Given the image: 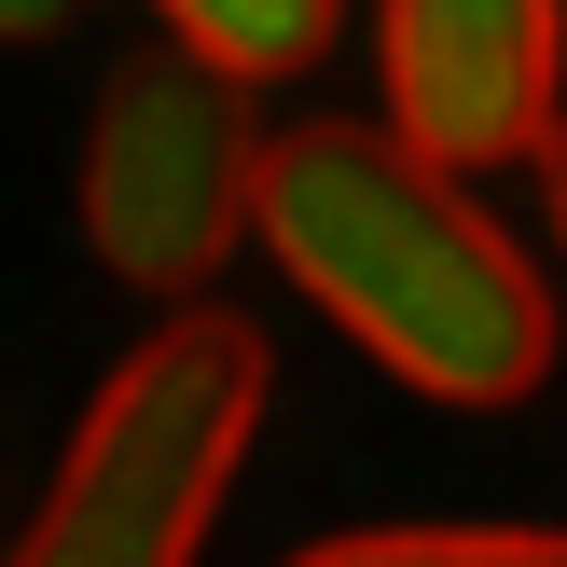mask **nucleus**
Returning <instances> with one entry per match:
<instances>
[{
	"label": "nucleus",
	"instance_id": "7",
	"mask_svg": "<svg viewBox=\"0 0 567 567\" xmlns=\"http://www.w3.org/2000/svg\"><path fill=\"white\" fill-rule=\"evenodd\" d=\"M70 14H83V0H0V42H55Z\"/></svg>",
	"mask_w": 567,
	"mask_h": 567
},
{
	"label": "nucleus",
	"instance_id": "2",
	"mask_svg": "<svg viewBox=\"0 0 567 567\" xmlns=\"http://www.w3.org/2000/svg\"><path fill=\"white\" fill-rule=\"evenodd\" d=\"M264 402H277V360L249 319H221V305L153 319L111 360V388L83 402L42 513H28V540L0 567H194L236 471H249Z\"/></svg>",
	"mask_w": 567,
	"mask_h": 567
},
{
	"label": "nucleus",
	"instance_id": "4",
	"mask_svg": "<svg viewBox=\"0 0 567 567\" xmlns=\"http://www.w3.org/2000/svg\"><path fill=\"white\" fill-rule=\"evenodd\" d=\"M374 83L443 181L540 166L567 138V0H374Z\"/></svg>",
	"mask_w": 567,
	"mask_h": 567
},
{
	"label": "nucleus",
	"instance_id": "1",
	"mask_svg": "<svg viewBox=\"0 0 567 567\" xmlns=\"http://www.w3.org/2000/svg\"><path fill=\"white\" fill-rule=\"evenodd\" d=\"M264 249L360 360L457 415H498L554 374L540 264L498 236L471 181L402 153L388 125H291L264 166Z\"/></svg>",
	"mask_w": 567,
	"mask_h": 567
},
{
	"label": "nucleus",
	"instance_id": "8",
	"mask_svg": "<svg viewBox=\"0 0 567 567\" xmlns=\"http://www.w3.org/2000/svg\"><path fill=\"white\" fill-rule=\"evenodd\" d=\"M540 208H554V249H567V138L540 153Z\"/></svg>",
	"mask_w": 567,
	"mask_h": 567
},
{
	"label": "nucleus",
	"instance_id": "5",
	"mask_svg": "<svg viewBox=\"0 0 567 567\" xmlns=\"http://www.w3.org/2000/svg\"><path fill=\"white\" fill-rule=\"evenodd\" d=\"M153 28H166L181 55H208V70H236L249 97H264V83H291V70H319V55H332L347 0H153Z\"/></svg>",
	"mask_w": 567,
	"mask_h": 567
},
{
	"label": "nucleus",
	"instance_id": "3",
	"mask_svg": "<svg viewBox=\"0 0 567 567\" xmlns=\"http://www.w3.org/2000/svg\"><path fill=\"white\" fill-rule=\"evenodd\" d=\"M264 97L236 70L181 42H138L97 83V125H83V249H97L125 291L194 305L249 236H264Z\"/></svg>",
	"mask_w": 567,
	"mask_h": 567
},
{
	"label": "nucleus",
	"instance_id": "6",
	"mask_svg": "<svg viewBox=\"0 0 567 567\" xmlns=\"http://www.w3.org/2000/svg\"><path fill=\"white\" fill-rule=\"evenodd\" d=\"M277 567H567V526H360V540H305Z\"/></svg>",
	"mask_w": 567,
	"mask_h": 567
}]
</instances>
